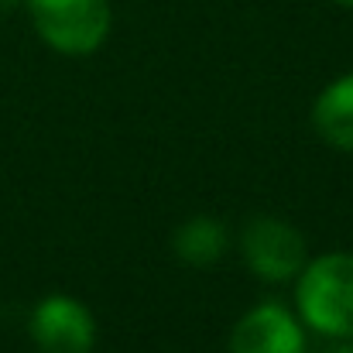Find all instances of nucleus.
<instances>
[{"mask_svg": "<svg viewBox=\"0 0 353 353\" xmlns=\"http://www.w3.org/2000/svg\"><path fill=\"white\" fill-rule=\"evenodd\" d=\"M299 316L333 340H353V254L333 250L299 271Z\"/></svg>", "mask_w": 353, "mask_h": 353, "instance_id": "f257e3e1", "label": "nucleus"}, {"mask_svg": "<svg viewBox=\"0 0 353 353\" xmlns=\"http://www.w3.org/2000/svg\"><path fill=\"white\" fill-rule=\"evenodd\" d=\"M38 38L62 55H93L110 34V0H28Z\"/></svg>", "mask_w": 353, "mask_h": 353, "instance_id": "f03ea898", "label": "nucleus"}, {"mask_svg": "<svg viewBox=\"0 0 353 353\" xmlns=\"http://www.w3.org/2000/svg\"><path fill=\"white\" fill-rule=\"evenodd\" d=\"M243 257H247L250 271L264 281H292V278H299V271L309 261L302 234L271 216H257L247 223Z\"/></svg>", "mask_w": 353, "mask_h": 353, "instance_id": "7ed1b4c3", "label": "nucleus"}, {"mask_svg": "<svg viewBox=\"0 0 353 353\" xmlns=\"http://www.w3.org/2000/svg\"><path fill=\"white\" fill-rule=\"evenodd\" d=\"M31 340L41 353H90L97 343V319L83 302L48 295L31 312Z\"/></svg>", "mask_w": 353, "mask_h": 353, "instance_id": "20e7f679", "label": "nucleus"}, {"mask_svg": "<svg viewBox=\"0 0 353 353\" xmlns=\"http://www.w3.org/2000/svg\"><path fill=\"white\" fill-rule=\"evenodd\" d=\"M230 353H305V333L285 305L264 302L234 326Z\"/></svg>", "mask_w": 353, "mask_h": 353, "instance_id": "39448f33", "label": "nucleus"}, {"mask_svg": "<svg viewBox=\"0 0 353 353\" xmlns=\"http://www.w3.org/2000/svg\"><path fill=\"white\" fill-rule=\"evenodd\" d=\"M312 123L319 137L340 151H353V72L330 83L312 107Z\"/></svg>", "mask_w": 353, "mask_h": 353, "instance_id": "423d86ee", "label": "nucleus"}, {"mask_svg": "<svg viewBox=\"0 0 353 353\" xmlns=\"http://www.w3.org/2000/svg\"><path fill=\"white\" fill-rule=\"evenodd\" d=\"M227 243L230 234L220 220L213 216H196L189 223H182L175 234H172V250L182 264H192V268H210L216 264L223 254H227Z\"/></svg>", "mask_w": 353, "mask_h": 353, "instance_id": "0eeeda50", "label": "nucleus"}, {"mask_svg": "<svg viewBox=\"0 0 353 353\" xmlns=\"http://www.w3.org/2000/svg\"><path fill=\"white\" fill-rule=\"evenodd\" d=\"M326 353H353V340H343V343H336V347H330Z\"/></svg>", "mask_w": 353, "mask_h": 353, "instance_id": "6e6552de", "label": "nucleus"}, {"mask_svg": "<svg viewBox=\"0 0 353 353\" xmlns=\"http://www.w3.org/2000/svg\"><path fill=\"white\" fill-rule=\"evenodd\" d=\"M336 3H343V7H353V0H336Z\"/></svg>", "mask_w": 353, "mask_h": 353, "instance_id": "1a4fd4ad", "label": "nucleus"}]
</instances>
